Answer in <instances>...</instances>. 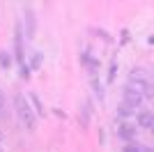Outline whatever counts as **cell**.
Instances as JSON below:
<instances>
[{
    "instance_id": "10",
    "label": "cell",
    "mask_w": 154,
    "mask_h": 152,
    "mask_svg": "<svg viewBox=\"0 0 154 152\" xmlns=\"http://www.w3.org/2000/svg\"><path fill=\"white\" fill-rule=\"evenodd\" d=\"M149 131H152V134H154V125H152V127H149Z\"/></svg>"
},
{
    "instance_id": "7",
    "label": "cell",
    "mask_w": 154,
    "mask_h": 152,
    "mask_svg": "<svg viewBox=\"0 0 154 152\" xmlns=\"http://www.w3.org/2000/svg\"><path fill=\"white\" fill-rule=\"evenodd\" d=\"M134 113H136V106H131L127 101L120 104V115H122V118H129V115H134Z\"/></svg>"
},
{
    "instance_id": "6",
    "label": "cell",
    "mask_w": 154,
    "mask_h": 152,
    "mask_svg": "<svg viewBox=\"0 0 154 152\" xmlns=\"http://www.w3.org/2000/svg\"><path fill=\"white\" fill-rule=\"evenodd\" d=\"M122 152H149V150H147L145 145H138V143H134V141H131V143H127V145L122 147Z\"/></svg>"
},
{
    "instance_id": "4",
    "label": "cell",
    "mask_w": 154,
    "mask_h": 152,
    "mask_svg": "<svg viewBox=\"0 0 154 152\" xmlns=\"http://www.w3.org/2000/svg\"><path fill=\"white\" fill-rule=\"evenodd\" d=\"M152 125H154V113L152 111H140V113H138V127L149 129Z\"/></svg>"
},
{
    "instance_id": "2",
    "label": "cell",
    "mask_w": 154,
    "mask_h": 152,
    "mask_svg": "<svg viewBox=\"0 0 154 152\" xmlns=\"http://www.w3.org/2000/svg\"><path fill=\"white\" fill-rule=\"evenodd\" d=\"M129 88L131 90H136L140 97H154V90H152V85H149L145 78H138V76H131V81H129Z\"/></svg>"
},
{
    "instance_id": "3",
    "label": "cell",
    "mask_w": 154,
    "mask_h": 152,
    "mask_svg": "<svg viewBox=\"0 0 154 152\" xmlns=\"http://www.w3.org/2000/svg\"><path fill=\"white\" fill-rule=\"evenodd\" d=\"M122 101H127V104H131V106H140V101H143V97L136 92V90H131L127 85L124 88V95H122Z\"/></svg>"
},
{
    "instance_id": "5",
    "label": "cell",
    "mask_w": 154,
    "mask_h": 152,
    "mask_svg": "<svg viewBox=\"0 0 154 152\" xmlns=\"http://www.w3.org/2000/svg\"><path fill=\"white\" fill-rule=\"evenodd\" d=\"M117 134H120V136H122V138L127 141V143H131V141H134V136H136V129H134V127H131V125L127 122V125H122L120 129H117Z\"/></svg>"
},
{
    "instance_id": "9",
    "label": "cell",
    "mask_w": 154,
    "mask_h": 152,
    "mask_svg": "<svg viewBox=\"0 0 154 152\" xmlns=\"http://www.w3.org/2000/svg\"><path fill=\"white\" fill-rule=\"evenodd\" d=\"M2 104H5V99H2V95H0V111H2Z\"/></svg>"
},
{
    "instance_id": "1",
    "label": "cell",
    "mask_w": 154,
    "mask_h": 152,
    "mask_svg": "<svg viewBox=\"0 0 154 152\" xmlns=\"http://www.w3.org/2000/svg\"><path fill=\"white\" fill-rule=\"evenodd\" d=\"M14 108H16V118L21 120V125L26 129H35V108L28 104V99L23 95L14 97Z\"/></svg>"
},
{
    "instance_id": "8",
    "label": "cell",
    "mask_w": 154,
    "mask_h": 152,
    "mask_svg": "<svg viewBox=\"0 0 154 152\" xmlns=\"http://www.w3.org/2000/svg\"><path fill=\"white\" fill-rule=\"evenodd\" d=\"M26 16H28V32L32 35V32H35V23H32V12L30 9H26ZM30 35H28V37H30Z\"/></svg>"
}]
</instances>
